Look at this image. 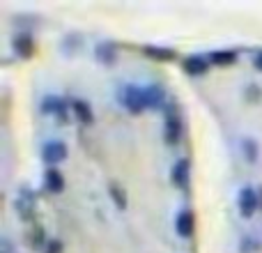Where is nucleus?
<instances>
[{
    "label": "nucleus",
    "mask_w": 262,
    "mask_h": 253,
    "mask_svg": "<svg viewBox=\"0 0 262 253\" xmlns=\"http://www.w3.org/2000/svg\"><path fill=\"white\" fill-rule=\"evenodd\" d=\"M186 180H189V163L182 159V161H177L175 168H172V182H175L177 186H184Z\"/></svg>",
    "instance_id": "6e6552de"
},
{
    "label": "nucleus",
    "mask_w": 262,
    "mask_h": 253,
    "mask_svg": "<svg viewBox=\"0 0 262 253\" xmlns=\"http://www.w3.org/2000/svg\"><path fill=\"white\" fill-rule=\"evenodd\" d=\"M258 194H255L253 189H242L239 194V212L244 214V217H251V214L258 209Z\"/></svg>",
    "instance_id": "20e7f679"
},
{
    "label": "nucleus",
    "mask_w": 262,
    "mask_h": 253,
    "mask_svg": "<svg viewBox=\"0 0 262 253\" xmlns=\"http://www.w3.org/2000/svg\"><path fill=\"white\" fill-rule=\"evenodd\" d=\"M44 184H46V189L53 191V194L62 191L64 180H62V175H60V171H55V168H49V171H46V175H44Z\"/></svg>",
    "instance_id": "0eeeda50"
},
{
    "label": "nucleus",
    "mask_w": 262,
    "mask_h": 253,
    "mask_svg": "<svg viewBox=\"0 0 262 253\" xmlns=\"http://www.w3.org/2000/svg\"><path fill=\"white\" fill-rule=\"evenodd\" d=\"M120 104L131 113H140L145 109L159 106L163 101V92L159 86H124L118 92Z\"/></svg>",
    "instance_id": "f257e3e1"
},
{
    "label": "nucleus",
    "mask_w": 262,
    "mask_h": 253,
    "mask_svg": "<svg viewBox=\"0 0 262 253\" xmlns=\"http://www.w3.org/2000/svg\"><path fill=\"white\" fill-rule=\"evenodd\" d=\"M177 233H180L182 237H189L191 233H193V214H191L189 209H182V212L177 214Z\"/></svg>",
    "instance_id": "423d86ee"
},
{
    "label": "nucleus",
    "mask_w": 262,
    "mask_h": 253,
    "mask_svg": "<svg viewBox=\"0 0 262 253\" xmlns=\"http://www.w3.org/2000/svg\"><path fill=\"white\" fill-rule=\"evenodd\" d=\"M244 145H246V154H249V159H251V161H253V159H255V145H253V140H244Z\"/></svg>",
    "instance_id": "4468645a"
},
{
    "label": "nucleus",
    "mask_w": 262,
    "mask_h": 253,
    "mask_svg": "<svg viewBox=\"0 0 262 253\" xmlns=\"http://www.w3.org/2000/svg\"><path fill=\"white\" fill-rule=\"evenodd\" d=\"M44 111L46 113H55V115H60V118H64V104H62V99H58V97H46Z\"/></svg>",
    "instance_id": "9d476101"
},
{
    "label": "nucleus",
    "mask_w": 262,
    "mask_h": 253,
    "mask_svg": "<svg viewBox=\"0 0 262 253\" xmlns=\"http://www.w3.org/2000/svg\"><path fill=\"white\" fill-rule=\"evenodd\" d=\"M184 69L191 74V76H200V74L207 72V60L203 55H189L184 60Z\"/></svg>",
    "instance_id": "39448f33"
},
{
    "label": "nucleus",
    "mask_w": 262,
    "mask_h": 253,
    "mask_svg": "<svg viewBox=\"0 0 262 253\" xmlns=\"http://www.w3.org/2000/svg\"><path fill=\"white\" fill-rule=\"evenodd\" d=\"M97 53H99V58L104 60V62H113V58H115V51L111 49L108 44H101L99 49H97Z\"/></svg>",
    "instance_id": "f8f14e48"
},
{
    "label": "nucleus",
    "mask_w": 262,
    "mask_h": 253,
    "mask_svg": "<svg viewBox=\"0 0 262 253\" xmlns=\"http://www.w3.org/2000/svg\"><path fill=\"white\" fill-rule=\"evenodd\" d=\"M255 65H258V67L262 69V55H258V58H255Z\"/></svg>",
    "instance_id": "f3484780"
},
{
    "label": "nucleus",
    "mask_w": 262,
    "mask_h": 253,
    "mask_svg": "<svg viewBox=\"0 0 262 253\" xmlns=\"http://www.w3.org/2000/svg\"><path fill=\"white\" fill-rule=\"evenodd\" d=\"M67 157V145L62 143V140H49V143L41 147V159H44L46 163H60L62 159Z\"/></svg>",
    "instance_id": "f03ea898"
},
{
    "label": "nucleus",
    "mask_w": 262,
    "mask_h": 253,
    "mask_svg": "<svg viewBox=\"0 0 262 253\" xmlns=\"http://www.w3.org/2000/svg\"><path fill=\"white\" fill-rule=\"evenodd\" d=\"M111 191H113V194H115V198H118V205H120V207H124V196L118 191V186H113V184H111Z\"/></svg>",
    "instance_id": "2eb2a0df"
},
{
    "label": "nucleus",
    "mask_w": 262,
    "mask_h": 253,
    "mask_svg": "<svg viewBox=\"0 0 262 253\" xmlns=\"http://www.w3.org/2000/svg\"><path fill=\"white\" fill-rule=\"evenodd\" d=\"M212 62H219V65H230V62H235V58H237V53L235 51H214L212 55Z\"/></svg>",
    "instance_id": "9b49d317"
},
{
    "label": "nucleus",
    "mask_w": 262,
    "mask_h": 253,
    "mask_svg": "<svg viewBox=\"0 0 262 253\" xmlns=\"http://www.w3.org/2000/svg\"><path fill=\"white\" fill-rule=\"evenodd\" d=\"M74 115H76V118L81 120L83 124L92 122V111H90V106H88L85 101H81V99L74 101Z\"/></svg>",
    "instance_id": "1a4fd4ad"
},
{
    "label": "nucleus",
    "mask_w": 262,
    "mask_h": 253,
    "mask_svg": "<svg viewBox=\"0 0 262 253\" xmlns=\"http://www.w3.org/2000/svg\"><path fill=\"white\" fill-rule=\"evenodd\" d=\"M147 53H152L154 58H161V60H168V58H172V53L170 51H163V49H154V46H147Z\"/></svg>",
    "instance_id": "ddd939ff"
},
{
    "label": "nucleus",
    "mask_w": 262,
    "mask_h": 253,
    "mask_svg": "<svg viewBox=\"0 0 262 253\" xmlns=\"http://www.w3.org/2000/svg\"><path fill=\"white\" fill-rule=\"evenodd\" d=\"M258 200H260V205H262V189L258 191Z\"/></svg>",
    "instance_id": "a211bd4d"
},
{
    "label": "nucleus",
    "mask_w": 262,
    "mask_h": 253,
    "mask_svg": "<svg viewBox=\"0 0 262 253\" xmlns=\"http://www.w3.org/2000/svg\"><path fill=\"white\" fill-rule=\"evenodd\" d=\"M58 251H60V244H58V242H51L49 251H46V253H58Z\"/></svg>",
    "instance_id": "dca6fc26"
},
{
    "label": "nucleus",
    "mask_w": 262,
    "mask_h": 253,
    "mask_svg": "<svg viewBox=\"0 0 262 253\" xmlns=\"http://www.w3.org/2000/svg\"><path fill=\"white\" fill-rule=\"evenodd\" d=\"M182 136V120L175 109H168L166 113V140L168 143H177Z\"/></svg>",
    "instance_id": "7ed1b4c3"
}]
</instances>
